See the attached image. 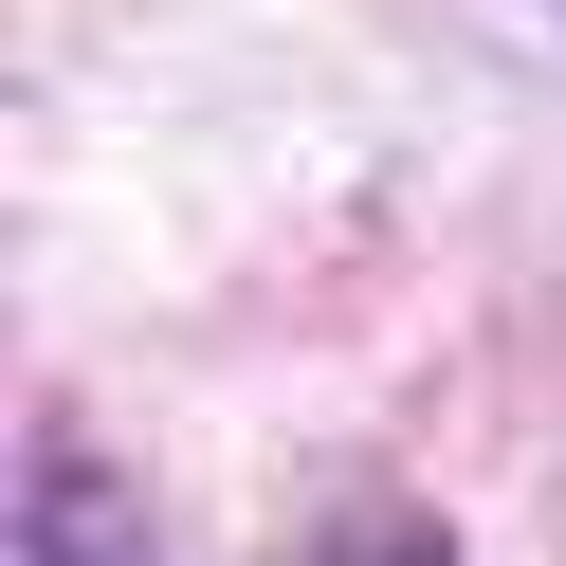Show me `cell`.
Returning a JSON list of instances; mask_svg holds the SVG:
<instances>
[{
    "instance_id": "obj_1",
    "label": "cell",
    "mask_w": 566,
    "mask_h": 566,
    "mask_svg": "<svg viewBox=\"0 0 566 566\" xmlns=\"http://www.w3.org/2000/svg\"><path fill=\"white\" fill-rule=\"evenodd\" d=\"M38 566H92V548H74V530H38ZM366 566H439V548H402V530H384Z\"/></svg>"
}]
</instances>
